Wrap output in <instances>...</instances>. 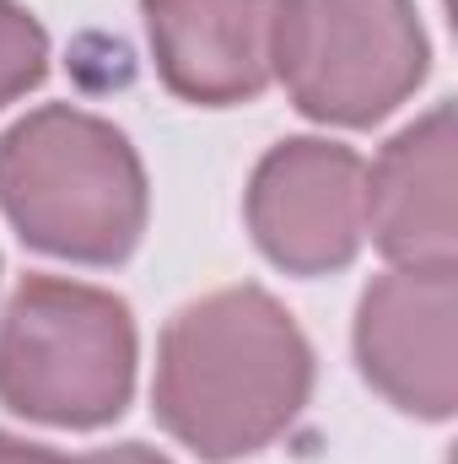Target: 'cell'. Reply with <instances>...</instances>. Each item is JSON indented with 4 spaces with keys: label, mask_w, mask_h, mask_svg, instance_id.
I'll return each instance as SVG.
<instances>
[{
    "label": "cell",
    "mask_w": 458,
    "mask_h": 464,
    "mask_svg": "<svg viewBox=\"0 0 458 464\" xmlns=\"http://www.w3.org/2000/svg\"><path fill=\"white\" fill-rule=\"evenodd\" d=\"M0 211L38 254L124 265L146 237L151 189L119 124L43 103L0 135Z\"/></svg>",
    "instance_id": "7a4b0ae2"
},
{
    "label": "cell",
    "mask_w": 458,
    "mask_h": 464,
    "mask_svg": "<svg viewBox=\"0 0 458 464\" xmlns=\"http://www.w3.org/2000/svg\"><path fill=\"white\" fill-rule=\"evenodd\" d=\"M259 254L286 276H335L367 243V162L329 135L275 140L243 195Z\"/></svg>",
    "instance_id": "5b68a950"
},
{
    "label": "cell",
    "mask_w": 458,
    "mask_h": 464,
    "mask_svg": "<svg viewBox=\"0 0 458 464\" xmlns=\"http://www.w3.org/2000/svg\"><path fill=\"white\" fill-rule=\"evenodd\" d=\"M453 103L410 119L367 168V237L388 265H458Z\"/></svg>",
    "instance_id": "ba28073f"
},
{
    "label": "cell",
    "mask_w": 458,
    "mask_h": 464,
    "mask_svg": "<svg viewBox=\"0 0 458 464\" xmlns=\"http://www.w3.org/2000/svg\"><path fill=\"white\" fill-rule=\"evenodd\" d=\"M281 0H140L157 76L195 109L253 103L270 87Z\"/></svg>",
    "instance_id": "52a82bcc"
},
{
    "label": "cell",
    "mask_w": 458,
    "mask_h": 464,
    "mask_svg": "<svg viewBox=\"0 0 458 464\" xmlns=\"http://www.w3.org/2000/svg\"><path fill=\"white\" fill-rule=\"evenodd\" d=\"M81 464H173L167 454L146 449V443H119V449H98V454H81Z\"/></svg>",
    "instance_id": "8fae6325"
},
{
    "label": "cell",
    "mask_w": 458,
    "mask_h": 464,
    "mask_svg": "<svg viewBox=\"0 0 458 464\" xmlns=\"http://www.w3.org/2000/svg\"><path fill=\"white\" fill-rule=\"evenodd\" d=\"M361 378L415 421L458 405V265H388L367 281L350 324Z\"/></svg>",
    "instance_id": "8992f818"
},
{
    "label": "cell",
    "mask_w": 458,
    "mask_h": 464,
    "mask_svg": "<svg viewBox=\"0 0 458 464\" xmlns=\"http://www.w3.org/2000/svg\"><path fill=\"white\" fill-rule=\"evenodd\" d=\"M313 400V346L264 286H222L184 303L157 335L151 416L205 464L270 449Z\"/></svg>",
    "instance_id": "6da1fadb"
},
{
    "label": "cell",
    "mask_w": 458,
    "mask_h": 464,
    "mask_svg": "<svg viewBox=\"0 0 458 464\" xmlns=\"http://www.w3.org/2000/svg\"><path fill=\"white\" fill-rule=\"evenodd\" d=\"M49 76V33L22 0H0V109L22 103Z\"/></svg>",
    "instance_id": "9c48e42d"
},
{
    "label": "cell",
    "mask_w": 458,
    "mask_h": 464,
    "mask_svg": "<svg viewBox=\"0 0 458 464\" xmlns=\"http://www.w3.org/2000/svg\"><path fill=\"white\" fill-rule=\"evenodd\" d=\"M135 319L109 286L71 276H27L0 308V411L98 432L135 394Z\"/></svg>",
    "instance_id": "3957f363"
},
{
    "label": "cell",
    "mask_w": 458,
    "mask_h": 464,
    "mask_svg": "<svg viewBox=\"0 0 458 464\" xmlns=\"http://www.w3.org/2000/svg\"><path fill=\"white\" fill-rule=\"evenodd\" d=\"M0 464H81L60 449H43V443H27L16 432H0Z\"/></svg>",
    "instance_id": "30bf717a"
},
{
    "label": "cell",
    "mask_w": 458,
    "mask_h": 464,
    "mask_svg": "<svg viewBox=\"0 0 458 464\" xmlns=\"http://www.w3.org/2000/svg\"><path fill=\"white\" fill-rule=\"evenodd\" d=\"M432 44L415 0H281L270 82L313 124L367 130L421 92Z\"/></svg>",
    "instance_id": "277c9868"
}]
</instances>
